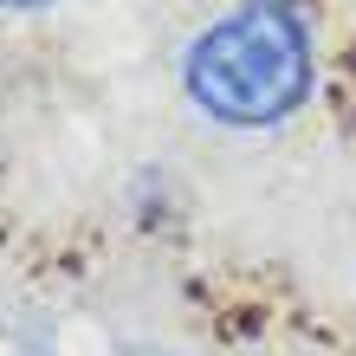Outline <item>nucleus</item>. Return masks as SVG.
I'll return each instance as SVG.
<instances>
[{
  "mask_svg": "<svg viewBox=\"0 0 356 356\" xmlns=\"http://www.w3.org/2000/svg\"><path fill=\"white\" fill-rule=\"evenodd\" d=\"M46 7H58V0H0V13H46Z\"/></svg>",
  "mask_w": 356,
  "mask_h": 356,
  "instance_id": "f03ea898",
  "label": "nucleus"
},
{
  "mask_svg": "<svg viewBox=\"0 0 356 356\" xmlns=\"http://www.w3.org/2000/svg\"><path fill=\"white\" fill-rule=\"evenodd\" d=\"M311 65L298 0H234L181 52V91L220 130H272L311 97Z\"/></svg>",
  "mask_w": 356,
  "mask_h": 356,
  "instance_id": "f257e3e1",
  "label": "nucleus"
}]
</instances>
